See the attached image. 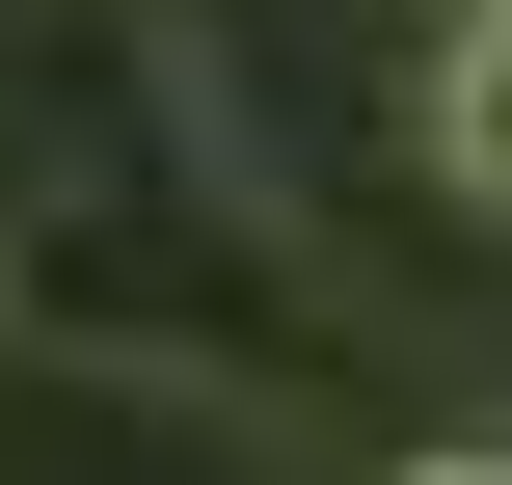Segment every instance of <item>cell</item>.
Wrapping results in <instances>:
<instances>
[{"label": "cell", "instance_id": "cell-1", "mask_svg": "<svg viewBox=\"0 0 512 485\" xmlns=\"http://www.w3.org/2000/svg\"><path fill=\"white\" fill-rule=\"evenodd\" d=\"M432 162H459V216H512V0L432 27Z\"/></svg>", "mask_w": 512, "mask_h": 485}, {"label": "cell", "instance_id": "cell-2", "mask_svg": "<svg viewBox=\"0 0 512 485\" xmlns=\"http://www.w3.org/2000/svg\"><path fill=\"white\" fill-rule=\"evenodd\" d=\"M378 485H512V459H378Z\"/></svg>", "mask_w": 512, "mask_h": 485}]
</instances>
